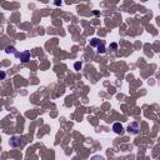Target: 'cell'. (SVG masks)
I'll use <instances>...</instances> for the list:
<instances>
[{
    "instance_id": "obj_1",
    "label": "cell",
    "mask_w": 160,
    "mask_h": 160,
    "mask_svg": "<svg viewBox=\"0 0 160 160\" xmlns=\"http://www.w3.org/2000/svg\"><path fill=\"white\" fill-rule=\"evenodd\" d=\"M90 45H91V46H94V48H96V51H98L99 54H104V52L106 51L105 42H104L102 40H99V39H92V40L90 41Z\"/></svg>"
},
{
    "instance_id": "obj_2",
    "label": "cell",
    "mask_w": 160,
    "mask_h": 160,
    "mask_svg": "<svg viewBox=\"0 0 160 160\" xmlns=\"http://www.w3.org/2000/svg\"><path fill=\"white\" fill-rule=\"evenodd\" d=\"M140 130V124L138 121H132L131 124H129L128 126V132L129 134H132V135H136Z\"/></svg>"
},
{
    "instance_id": "obj_3",
    "label": "cell",
    "mask_w": 160,
    "mask_h": 160,
    "mask_svg": "<svg viewBox=\"0 0 160 160\" xmlns=\"http://www.w3.org/2000/svg\"><path fill=\"white\" fill-rule=\"evenodd\" d=\"M10 145L14 146V148L20 146V145H21V139H20V136H16V135L11 136V139H10Z\"/></svg>"
},
{
    "instance_id": "obj_4",
    "label": "cell",
    "mask_w": 160,
    "mask_h": 160,
    "mask_svg": "<svg viewBox=\"0 0 160 160\" xmlns=\"http://www.w3.org/2000/svg\"><path fill=\"white\" fill-rule=\"evenodd\" d=\"M112 130L116 132V134H122L124 132V128H122V125L120 124V122H115L114 125H112Z\"/></svg>"
},
{
    "instance_id": "obj_5",
    "label": "cell",
    "mask_w": 160,
    "mask_h": 160,
    "mask_svg": "<svg viewBox=\"0 0 160 160\" xmlns=\"http://www.w3.org/2000/svg\"><path fill=\"white\" fill-rule=\"evenodd\" d=\"M19 58H20V60H21L22 62H26V61L30 60V52H29V51H24V52L19 54Z\"/></svg>"
},
{
    "instance_id": "obj_6",
    "label": "cell",
    "mask_w": 160,
    "mask_h": 160,
    "mask_svg": "<svg viewBox=\"0 0 160 160\" xmlns=\"http://www.w3.org/2000/svg\"><path fill=\"white\" fill-rule=\"evenodd\" d=\"M90 160H105V159H104V156H100V155H94V156H92Z\"/></svg>"
},
{
    "instance_id": "obj_7",
    "label": "cell",
    "mask_w": 160,
    "mask_h": 160,
    "mask_svg": "<svg viewBox=\"0 0 160 160\" xmlns=\"http://www.w3.org/2000/svg\"><path fill=\"white\" fill-rule=\"evenodd\" d=\"M5 51H6V52H14V48H12V46H8Z\"/></svg>"
}]
</instances>
